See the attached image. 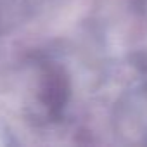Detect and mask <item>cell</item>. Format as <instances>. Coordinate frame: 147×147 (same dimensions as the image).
Segmentation results:
<instances>
[{"instance_id":"6da1fadb","label":"cell","mask_w":147,"mask_h":147,"mask_svg":"<svg viewBox=\"0 0 147 147\" xmlns=\"http://www.w3.org/2000/svg\"><path fill=\"white\" fill-rule=\"evenodd\" d=\"M67 97V82L61 73L50 75L43 87V102L50 107H61Z\"/></svg>"}]
</instances>
